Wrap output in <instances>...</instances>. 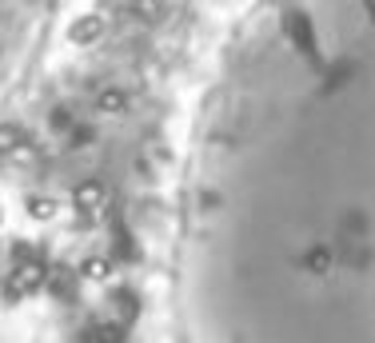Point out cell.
<instances>
[{
    "instance_id": "1",
    "label": "cell",
    "mask_w": 375,
    "mask_h": 343,
    "mask_svg": "<svg viewBox=\"0 0 375 343\" xmlns=\"http://www.w3.org/2000/svg\"><path fill=\"white\" fill-rule=\"evenodd\" d=\"M168 319L208 343H375V0H248L176 176Z\"/></svg>"
}]
</instances>
